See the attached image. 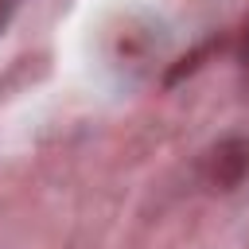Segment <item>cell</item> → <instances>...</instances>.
I'll list each match as a JSON object with an SVG mask.
<instances>
[{"mask_svg":"<svg viewBox=\"0 0 249 249\" xmlns=\"http://www.w3.org/2000/svg\"><path fill=\"white\" fill-rule=\"evenodd\" d=\"M241 62H249V23H245V31H241Z\"/></svg>","mask_w":249,"mask_h":249,"instance_id":"3","label":"cell"},{"mask_svg":"<svg viewBox=\"0 0 249 249\" xmlns=\"http://www.w3.org/2000/svg\"><path fill=\"white\" fill-rule=\"evenodd\" d=\"M16 4H19V0H0V27H4L8 19H12V12H16Z\"/></svg>","mask_w":249,"mask_h":249,"instance_id":"2","label":"cell"},{"mask_svg":"<svg viewBox=\"0 0 249 249\" xmlns=\"http://www.w3.org/2000/svg\"><path fill=\"white\" fill-rule=\"evenodd\" d=\"M249 175V136H226L202 156V179L214 191H233Z\"/></svg>","mask_w":249,"mask_h":249,"instance_id":"1","label":"cell"}]
</instances>
